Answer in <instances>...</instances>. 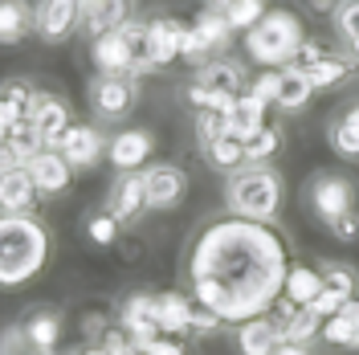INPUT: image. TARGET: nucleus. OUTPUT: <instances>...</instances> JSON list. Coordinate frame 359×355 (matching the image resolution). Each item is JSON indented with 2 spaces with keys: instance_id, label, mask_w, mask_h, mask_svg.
Returning <instances> with one entry per match:
<instances>
[{
  "instance_id": "16",
  "label": "nucleus",
  "mask_w": 359,
  "mask_h": 355,
  "mask_svg": "<svg viewBox=\"0 0 359 355\" xmlns=\"http://www.w3.org/2000/svg\"><path fill=\"white\" fill-rule=\"evenodd\" d=\"M37 37V0H0V49Z\"/></svg>"
},
{
  "instance_id": "13",
  "label": "nucleus",
  "mask_w": 359,
  "mask_h": 355,
  "mask_svg": "<svg viewBox=\"0 0 359 355\" xmlns=\"http://www.w3.org/2000/svg\"><path fill=\"white\" fill-rule=\"evenodd\" d=\"M107 213H114L123 225L139 221L147 213V184H143V172H118L107 192Z\"/></svg>"
},
{
  "instance_id": "51",
  "label": "nucleus",
  "mask_w": 359,
  "mask_h": 355,
  "mask_svg": "<svg viewBox=\"0 0 359 355\" xmlns=\"http://www.w3.org/2000/svg\"><path fill=\"white\" fill-rule=\"evenodd\" d=\"M0 139H4V135H0Z\"/></svg>"
},
{
  "instance_id": "45",
  "label": "nucleus",
  "mask_w": 359,
  "mask_h": 355,
  "mask_svg": "<svg viewBox=\"0 0 359 355\" xmlns=\"http://www.w3.org/2000/svg\"><path fill=\"white\" fill-rule=\"evenodd\" d=\"M331 233H335L339 241H355L359 237V208L355 213H347V217H339V221L331 225Z\"/></svg>"
},
{
  "instance_id": "30",
  "label": "nucleus",
  "mask_w": 359,
  "mask_h": 355,
  "mask_svg": "<svg viewBox=\"0 0 359 355\" xmlns=\"http://www.w3.org/2000/svg\"><path fill=\"white\" fill-rule=\"evenodd\" d=\"M204 159H208L212 168H221V172H237V168L245 163V139H237V135H221V139L204 152Z\"/></svg>"
},
{
  "instance_id": "6",
  "label": "nucleus",
  "mask_w": 359,
  "mask_h": 355,
  "mask_svg": "<svg viewBox=\"0 0 359 355\" xmlns=\"http://www.w3.org/2000/svg\"><path fill=\"white\" fill-rule=\"evenodd\" d=\"M233 25L224 17V8H201L196 21L188 25V45H184V62L196 69L204 66L208 58H221L224 49L233 45Z\"/></svg>"
},
{
  "instance_id": "50",
  "label": "nucleus",
  "mask_w": 359,
  "mask_h": 355,
  "mask_svg": "<svg viewBox=\"0 0 359 355\" xmlns=\"http://www.w3.org/2000/svg\"><path fill=\"white\" fill-rule=\"evenodd\" d=\"M229 0H204V8H224Z\"/></svg>"
},
{
  "instance_id": "5",
  "label": "nucleus",
  "mask_w": 359,
  "mask_h": 355,
  "mask_svg": "<svg viewBox=\"0 0 359 355\" xmlns=\"http://www.w3.org/2000/svg\"><path fill=\"white\" fill-rule=\"evenodd\" d=\"M86 98L98 123H127L139 107V78H131V74H94L86 86Z\"/></svg>"
},
{
  "instance_id": "18",
  "label": "nucleus",
  "mask_w": 359,
  "mask_h": 355,
  "mask_svg": "<svg viewBox=\"0 0 359 355\" xmlns=\"http://www.w3.org/2000/svg\"><path fill=\"white\" fill-rule=\"evenodd\" d=\"M151 152H156V135L143 131V127H127V131H118L111 139V163L114 172H139L147 159H151Z\"/></svg>"
},
{
  "instance_id": "2",
  "label": "nucleus",
  "mask_w": 359,
  "mask_h": 355,
  "mask_svg": "<svg viewBox=\"0 0 359 355\" xmlns=\"http://www.w3.org/2000/svg\"><path fill=\"white\" fill-rule=\"evenodd\" d=\"M49 233L29 213H0V286H25L45 269Z\"/></svg>"
},
{
  "instance_id": "24",
  "label": "nucleus",
  "mask_w": 359,
  "mask_h": 355,
  "mask_svg": "<svg viewBox=\"0 0 359 355\" xmlns=\"http://www.w3.org/2000/svg\"><path fill=\"white\" fill-rule=\"evenodd\" d=\"M323 343L343 347V351H359V298L343 302L331 319H323Z\"/></svg>"
},
{
  "instance_id": "26",
  "label": "nucleus",
  "mask_w": 359,
  "mask_h": 355,
  "mask_svg": "<svg viewBox=\"0 0 359 355\" xmlns=\"http://www.w3.org/2000/svg\"><path fill=\"white\" fill-rule=\"evenodd\" d=\"M314 94H318V90L311 86V78H306L302 69H290V66L278 69V98H273V107H278V111H286V114L306 111Z\"/></svg>"
},
{
  "instance_id": "8",
  "label": "nucleus",
  "mask_w": 359,
  "mask_h": 355,
  "mask_svg": "<svg viewBox=\"0 0 359 355\" xmlns=\"http://www.w3.org/2000/svg\"><path fill=\"white\" fill-rule=\"evenodd\" d=\"M306 204H311L314 217L331 229L339 217L355 213V184L347 176H339V172H318L306 188Z\"/></svg>"
},
{
  "instance_id": "19",
  "label": "nucleus",
  "mask_w": 359,
  "mask_h": 355,
  "mask_svg": "<svg viewBox=\"0 0 359 355\" xmlns=\"http://www.w3.org/2000/svg\"><path fill=\"white\" fill-rule=\"evenodd\" d=\"M25 168H29V176H33L41 196H62L69 188V180H74V168H69V159L57 147H45L41 156H33Z\"/></svg>"
},
{
  "instance_id": "29",
  "label": "nucleus",
  "mask_w": 359,
  "mask_h": 355,
  "mask_svg": "<svg viewBox=\"0 0 359 355\" xmlns=\"http://www.w3.org/2000/svg\"><path fill=\"white\" fill-rule=\"evenodd\" d=\"M25 331L33 335V343L57 355V339H62V314L57 311H33L25 319Z\"/></svg>"
},
{
  "instance_id": "11",
  "label": "nucleus",
  "mask_w": 359,
  "mask_h": 355,
  "mask_svg": "<svg viewBox=\"0 0 359 355\" xmlns=\"http://www.w3.org/2000/svg\"><path fill=\"white\" fill-rule=\"evenodd\" d=\"M143 184H147V208L168 213L188 196V172L180 163H151L143 168Z\"/></svg>"
},
{
  "instance_id": "20",
  "label": "nucleus",
  "mask_w": 359,
  "mask_h": 355,
  "mask_svg": "<svg viewBox=\"0 0 359 355\" xmlns=\"http://www.w3.org/2000/svg\"><path fill=\"white\" fill-rule=\"evenodd\" d=\"M135 0H90L82 4V33H86L90 41L94 37H102V33H114L123 21H131Z\"/></svg>"
},
{
  "instance_id": "47",
  "label": "nucleus",
  "mask_w": 359,
  "mask_h": 355,
  "mask_svg": "<svg viewBox=\"0 0 359 355\" xmlns=\"http://www.w3.org/2000/svg\"><path fill=\"white\" fill-rule=\"evenodd\" d=\"M306 8H311V13H335L339 0H306Z\"/></svg>"
},
{
  "instance_id": "48",
  "label": "nucleus",
  "mask_w": 359,
  "mask_h": 355,
  "mask_svg": "<svg viewBox=\"0 0 359 355\" xmlns=\"http://www.w3.org/2000/svg\"><path fill=\"white\" fill-rule=\"evenodd\" d=\"M273 355H306V347H302V343H278Z\"/></svg>"
},
{
  "instance_id": "37",
  "label": "nucleus",
  "mask_w": 359,
  "mask_h": 355,
  "mask_svg": "<svg viewBox=\"0 0 359 355\" xmlns=\"http://www.w3.org/2000/svg\"><path fill=\"white\" fill-rule=\"evenodd\" d=\"M0 355H53V351L37 347L33 335L25 331V323H13V327L0 331Z\"/></svg>"
},
{
  "instance_id": "34",
  "label": "nucleus",
  "mask_w": 359,
  "mask_h": 355,
  "mask_svg": "<svg viewBox=\"0 0 359 355\" xmlns=\"http://www.w3.org/2000/svg\"><path fill=\"white\" fill-rule=\"evenodd\" d=\"M192 131H196V147H201V152H208L221 135H229V119H224V111H196V119H192Z\"/></svg>"
},
{
  "instance_id": "31",
  "label": "nucleus",
  "mask_w": 359,
  "mask_h": 355,
  "mask_svg": "<svg viewBox=\"0 0 359 355\" xmlns=\"http://www.w3.org/2000/svg\"><path fill=\"white\" fill-rule=\"evenodd\" d=\"M4 143H8V147H13V152L21 156V163H29L33 156H41L45 147H49V143L41 139V131H37V127H33L29 119H21V123H17L13 131H4Z\"/></svg>"
},
{
  "instance_id": "32",
  "label": "nucleus",
  "mask_w": 359,
  "mask_h": 355,
  "mask_svg": "<svg viewBox=\"0 0 359 355\" xmlns=\"http://www.w3.org/2000/svg\"><path fill=\"white\" fill-rule=\"evenodd\" d=\"M266 13H269V0H229L224 4V17L233 25V33H249Z\"/></svg>"
},
{
  "instance_id": "43",
  "label": "nucleus",
  "mask_w": 359,
  "mask_h": 355,
  "mask_svg": "<svg viewBox=\"0 0 359 355\" xmlns=\"http://www.w3.org/2000/svg\"><path fill=\"white\" fill-rule=\"evenodd\" d=\"M139 355H184V347H180V335H159Z\"/></svg>"
},
{
  "instance_id": "15",
  "label": "nucleus",
  "mask_w": 359,
  "mask_h": 355,
  "mask_svg": "<svg viewBox=\"0 0 359 355\" xmlns=\"http://www.w3.org/2000/svg\"><path fill=\"white\" fill-rule=\"evenodd\" d=\"M90 62L98 74H131L135 78V66H139V53L131 49V41L123 37V29L114 33H102L90 41Z\"/></svg>"
},
{
  "instance_id": "49",
  "label": "nucleus",
  "mask_w": 359,
  "mask_h": 355,
  "mask_svg": "<svg viewBox=\"0 0 359 355\" xmlns=\"http://www.w3.org/2000/svg\"><path fill=\"white\" fill-rule=\"evenodd\" d=\"M343 119H347V123H351V127L359 131V107H351V111H343Z\"/></svg>"
},
{
  "instance_id": "46",
  "label": "nucleus",
  "mask_w": 359,
  "mask_h": 355,
  "mask_svg": "<svg viewBox=\"0 0 359 355\" xmlns=\"http://www.w3.org/2000/svg\"><path fill=\"white\" fill-rule=\"evenodd\" d=\"M13 168H25V163H21V156H17V152L0 139V172H13Z\"/></svg>"
},
{
  "instance_id": "17",
  "label": "nucleus",
  "mask_w": 359,
  "mask_h": 355,
  "mask_svg": "<svg viewBox=\"0 0 359 355\" xmlns=\"http://www.w3.org/2000/svg\"><path fill=\"white\" fill-rule=\"evenodd\" d=\"M123 331L135 339V347L143 351L151 339H159V319H156V294H147V290H139L131 294L127 302H123Z\"/></svg>"
},
{
  "instance_id": "7",
  "label": "nucleus",
  "mask_w": 359,
  "mask_h": 355,
  "mask_svg": "<svg viewBox=\"0 0 359 355\" xmlns=\"http://www.w3.org/2000/svg\"><path fill=\"white\" fill-rule=\"evenodd\" d=\"M184 45H188V25L176 17H147V53L135 69V78L143 74H159L163 66H172L176 58H184Z\"/></svg>"
},
{
  "instance_id": "42",
  "label": "nucleus",
  "mask_w": 359,
  "mask_h": 355,
  "mask_svg": "<svg viewBox=\"0 0 359 355\" xmlns=\"http://www.w3.org/2000/svg\"><path fill=\"white\" fill-rule=\"evenodd\" d=\"M249 94H253V98H262L266 107H273V98H278V69H266V74H257V78L249 82Z\"/></svg>"
},
{
  "instance_id": "14",
  "label": "nucleus",
  "mask_w": 359,
  "mask_h": 355,
  "mask_svg": "<svg viewBox=\"0 0 359 355\" xmlns=\"http://www.w3.org/2000/svg\"><path fill=\"white\" fill-rule=\"evenodd\" d=\"M192 78H196L201 86L217 90V94H229V98H237V94H245V90H249V69L241 66L237 58H229V53L208 58L204 66L192 69Z\"/></svg>"
},
{
  "instance_id": "1",
  "label": "nucleus",
  "mask_w": 359,
  "mask_h": 355,
  "mask_svg": "<svg viewBox=\"0 0 359 355\" xmlns=\"http://www.w3.org/2000/svg\"><path fill=\"white\" fill-rule=\"evenodd\" d=\"M286 249L266 221H229L204 225L188 249L192 298L221 314L224 323H245L266 314L286 286Z\"/></svg>"
},
{
  "instance_id": "10",
  "label": "nucleus",
  "mask_w": 359,
  "mask_h": 355,
  "mask_svg": "<svg viewBox=\"0 0 359 355\" xmlns=\"http://www.w3.org/2000/svg\"><path fill=\"white\" fill-rule=\"evenodd\" d=\"M57 152L69 159V168H74V172H90V168H98V163H102V156L111 152V143H107V135L98 131L94 123H74V127L62 135Z\"/></svg>"
},
{
  "instance_id": "22",
  "label": "nucleus",
  "mask_w": 359,
  "mask_h": 355,
  "mask_svg": "<svg viewBox=\"0 0 359 355\" xmlns=\"http://www.w3.org/2000/svg\"><path fill=\"white\" fill-rule=\"evenodd\" d=\"M37 200H41V192L29 176V168L0 172V213H29Z\"/></svg>"
},
{
  "instance_id": "4",
  "label": "nucleus",
  "mask_w": 359,
  "mask_h": 355,
  "mask_svg": "<svg viewBox=\"0 0 359 355\" xmlns=\"http://www.w3.org/2000/svg\"><path fill=\"white\" fill-rule=\"evenodd\" d=\"M306 41L302 21L294 17L290 8H269L262 21L245 33V53L249 62L257 66H290V58L298 53V45Z\"/></svg>"
},
{
  "instance_id": "39",
  "label": "nucleus",
  "mask_w": 359,
  "mask_h": 355,
  "mask_svg": "<svg viewBox=\"0 0 359 355\" xmlns=\"http://www.w3.org/2000/svg\"><path fill=\"white\" fill-rule=\"evenodd\" d=\"M118 217H114V213H94V217H90L86 221V237L94 245H114L118 241Z\"/></svg>"
},
{
  "instance_id": "12",
  "label": "nucleus",
  "mask_w": 359,
  "mask_h": 355,
  "mask_svg": "<svg viewBox=\"0 0 359 355\" xmlns=\"http://www.w3.org/2000/svg\"><path fill=\"white\" fill-rule=\"evenodd\" d=\"M37 131H41V139L49 143V147H57L62 143V135L74 127V114H69L66 98H57V94H49V90L37 86V94H33V102H29V114H25Z\"/></svg>"
},
{
  "instance_id": "44",
  "label": "nucleus",
  "mask_w": 359,
  "mask_h": 355,
  "mask_svg": "<svg viewBox=\"0 0 359 355\" xmlns=\"http://www.w3.org/2000/svg\"><path fill=\"white\" fill-rule=\"evenodd\" d=\"M343 302H347V298H339L335 290H323V294H318V298L311 302V311L318 314V319H331V314H335Z\"/></svg>"
},
{
  "instance_id": "40",
  "label": "nucleus",
  "mask_w": 359,
  "mask_h": 355,
  "mask_svg": "<svg viewBox=\"0 0 359 355\" xmlns=\"http://www.w3.org/2000/svg\"><path fill=\"white\" fill-rule=\"evenodd\" d=\"M33 94H37V86H33L29 78H4V82H0V98H4V102H13L21 114H29Z\"/></svg>"
},
{
  "instance_id": "28",
  "label": "nucleus",
  "mask_w": 359,
  "mask_h": 355,
  "mask_svg": "<svg viewBox=\"0 0 359 355\" xmlns=\"http://www.w3.org/2000/svg\"><path fill=\"white\" fill-rule=\"evenodd\" d=\"M351 69H355V58L351 53H331V58H323L314 69H306V78H311L314 90H335L339 82L351 78Z\"/></svg>"
},
{
  "instance_id": "25",
  "label": "nucleus",
  "mask_w": 359,
  "mask_h": 355,
  "mask_svg": "<svg viewBox=\"0 0 359 355\" xmlns=\"http://www.w3.org/2000/svg\"><path fill=\"white\" fill-rule=\"evenodd\" d=\"M266 102L262 98H253V94H237L233 98V107L224 111V119H229V135H237V139H253V135L266 127Z\"/></svg>"
},
{
  "instance_id": "33",
  "label": "nucleus",
  "mask_w": 359,
  "mask_h": 355,
  "mask_svg": "<svg viewBox=\"0 0 359 355\" xmlns=\"http://www.w3.org/2000/svg\"><path fill=\"white\" fill-rule=\"evenodd\" d=\"M282 152V127H262V131L245 139V163H269V159Z\"/></svg>"
},
{
  "instance_id": "35",
  "label": "nucleus",
  "mask_w": 359,
  "mask_h": 355,
  "mask_svg": "<svg viewBox=\"0 0 359 355\" xmlns=\"http://www.w3.org/2000/svg\"><path fill=\"white\" fill-rule=\"evenodd\" d=\"M327 143H331V152L343 159H359V131L339 114V119H331V127H327Z\"/></svg>"
},
{
  "instance_id": "3",
  "label": "nucleus",
  "mask_w": 359,
  "mask_h": 355,
  "mask_svg": "<svg viewBox=\"0 0 359 355\" xmlns=\"http://www.w3.org/2000/svg\"><path fill=\"white\" fill-rule=\"evenodd\" d=\"M282 196H286V184L278 176V168H269V163H241L224 180L229 213L245 217V221H273L282 208Z\"/></svg>"
},
{
  "instance_id": "41",
  "label": "nucleus",
  "mask_w": 359,
  "mask_h": 355,
  "mask_svg": "<svg viewBox=\"0 0 359 355\" xmlns=\"http://www.w3.org/2000/svg\"><path fill=\"white\" fill-rule=\"evenodd\" d=\"M331 53H335L331 45H323V41H314V37H306V41L298 45V53L290 58V69H302V74H306V69H314L323 58H331Z\"/></svg>"
},
{
  "instance_id": "27",
  "label": "nucleus",
  "mask_w": 359,
  "mask_h": 355,
  "mask_svg": "<svg viewBox=\"0 0 359 355\" xmlns=\"http://www.w3.org/2000/svg\"><path fill=\"white\" fill-rule=\"evenodd\" d=\"M282 294H286L290 302H298V307H311L314 298L323 294V269H311V266H290V274H286V286H282Z\"/></svg>"
},
{
  "instance_id": "36",
  "label": "nucleus",
  "mask_w": 359,
  "mask_h": 355,
  "mask_svg": "<svg viewBox=\"0 0 359 355\" xmlns=\"http://www.w3.org/2000/svg\"><path fill=\"white\" fill-rule=\"evenodd\" d=\"M323 290H335L339 298H355L359 294V274L351 266H339V262H331V266H323Z\"/></svg>"
},
{
  "instance_id": "21",
  "label": "nucleus",
  "mask_w": 359,
  "mask_h": 355,
  "mask_svg": "<svg viewBox=\"0 0 359 355\" xmlns=\"http://www.w3.org/2000/svg\"><path fill=\"white\" fill-rule=\"evenodd\" d=\"M192 314H196V302L180 290H163L156 294V319L163 335H188L192 331Z\"/></svg>"
},
{
  "instance_id": "23",
  "label": "nucleus",
  "mask_w": 359,
  "mask_h": 355,
  "mask_svg": "<svg viewBox=\"0 0 359 355\" xmlns=\"http://www.w3.org/2000/svg\"><path fill=\"white\" fill-rule=\"evenodd\" d=\"M278 343H282V327H278V319H266V314L245 319L241 331H237V347H241V355H273L278 351Z\"/></svg>"
},
{
  "instance_id": "9",
  "label": "nucleus",
  "mask_w": 359,
  "mask_h": 355,
  "mask_svg": "<svg viewBox=\"0 0 359 355\" xmlns=\"http://www.w3.org/2000/svg\"><path fill=\"white\" fill-rule=\"evenodd\" d=\"M82 29V0H37V41L66 45Z\"/></svg>"
},
{
  "instance_id": "38",
  "label": "nucleus",
  "mask_w": 359,
  "mask_h": 355,
  "mask_svg": "<svg viewBox=\"0 0 359 355\" xmlns=\"http://www.w3.org/2000/svg\"><path fill=\"white\" fill-rule=\"evenodd\" d=\"M331 25H335V37L343 45L359 41V0H339V8L331 13Z\"/></svg>"
}]
</instances>
